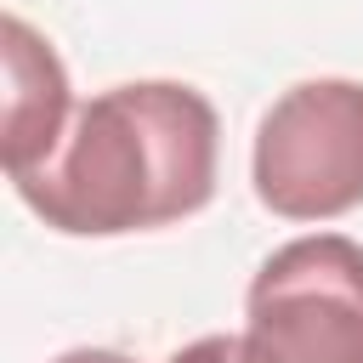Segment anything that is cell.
Segmentation results:
<instances>
[{
  "label": "cell",
  "instance_id": "obj_6",
  "mask_svg": "<svg viewBox=\"0 0 363 363\" xmlns=\"http://www.w3.org/2000/svg\"><path fill=\"white\" fill-rule=\"evenodd\" d=\"M51 363H136V357H125V352H113V346H74V352H62V357H51Z\"/></svg>",
  "mask_w": 363,
  "mask_h": 363
},
{
  "label": "cell",
  "instance_id": "obj_3",
  "mask_svg": "<svg viewBox=\"0 0 363 363\" xmlns=\"http://www.w3.org/2000/svg\"><path fill=\"white\" fill-rule=\"evenodd\" d=\"M244 306V363H363V244L312 233L272 250Z\"/></svg>",
  "mask_w": 363,
  "mask_h": 363
},
{
  "label": "cell",
  "instance_id": "obj_1",
  "mask_svg": "<svg viewBox=\"0 0 363 363\" xmlns=\"http://www.w3.org/2000/svg\"><path fill=\"white\" fill-rule=\"evenodd\" d=\"M221 119L182 79H130L74 108L45 164L11 176L17 199L68 238H119L199 216L216 193Z\"/></svg>",
  "mask_w": 363,
  "mask_h": 363
},
{
  "label": "cell",
  "instance_id": "obj_2",
  "mask_svg": "<svg viewBox=\"0 0 363 363\" xmlns=\"http://www.w3.org/2000/svg\"><path fill=\"white\" fill-rule=\"evenodd\" d=\"M255 199L284 221H335L363 204V79H301L255 125Z\"/></svg>",
  "mask_w": 363,
  "mask_h": 363
},
{
  "label": "cell",
  "instance_id": "obj_5",
  "mask_svg": "<svg viewBox=\"0 0 363 363\" xmlns=\"http://www.w3.org/2000/svg\"><path fill=\"white\" fill-rule=\"evenodd\" d=\"M170 363H244V335H199L170 352Z\"/></svg>",
  "mask_w": 363,
  "mask_h": 363
},
{
  "label": "cell",
  "instance_id": "obj_4",
  "mask_svg": "<svg viewBox=\"0 0 363 363\" xmlns=\"http://www.w3.org/2000/svg\"><path fill=\"white\" fill-rule=\"evenodd\" d=\"M0 57H6V136H0V153H6V176H28L68 136L74 96H68V74H62L51 40L40 28H28L23 17L0 23Z\"/></svg>",
  "mask_w": 363,
  "mask_h": 363
}]
</instances>
